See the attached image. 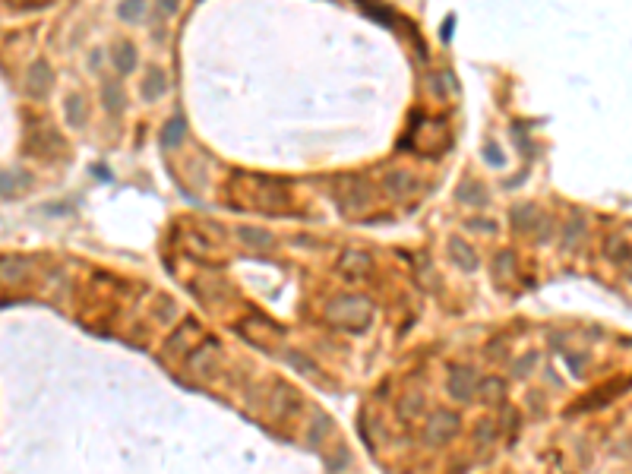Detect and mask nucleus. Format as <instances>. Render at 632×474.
I'll list each match as a JSON object with an SVG mask.
<instances>
[{"instance_id":"obj_2","label":"nucleus","mask_w":632,"mask_h":474,"mask_svg":"<svg viewBox=\"0 0 632 474\" xmlns=\"http://www.w3.org/2000/svg\"><path fill=\"white\" fill-rule=\"evenodd\" d=\"M423 433H427V440H430V442H446V440H452V436L459 433V414H452V411H433Z\"/></svg>"},{"instance_id":"obj_3","label":"nucleus","mask_w":632,"mask_h":474,"mask_svg":"<svg viewBox=\"0 0 632 474\" xmlns=\"http://www.w3.org/2000/svg\"><path fill=\"white\" fill-rule=\"evenodd\" d=\"M474 370L471 367H452L449 370V392H452L459 402H471L474 398Z\"/></svg>"},{"instance_id":"obj_4","label":"nucleus","mask_w":632,"mask_h":474,"mask_svg":"<svg viewBox=\"0 0 632 474\" xmlns=\"http://www.w3.org/2000/svg\"><path fill=\"white\" fill-rule=\"evenodd\" d=\"M421 395H414V392H411V395H404L402 402H398V414L404 417V421H411V417L414 414H421Z\"/></svg>"},{"instance_id":"obj_5","label":"nucleus","mask_w":632,"mask_h":474,"mask_svg":"<svg viewBox=\"0 0 632 474\" xmlns=\"http://www.w3.org/2000/svg\"><path fill=\"white\" fill-rule=\"evenodd\" d=\"M503 379H484V383H480V395H484V402H493V398H496V402H503Z\"/></svg>"},{"instance_id":"obj_1","label":"nucleus","mask_w":632,"mask_h":474,"mask_svg":"<svg viewBox=\"0 0 632 474\" xmlns=\"http://www.w3.org/2000/svg\"><path fill=\"white\" fill-rule=\"evenodd\" d=\"M329 320L335 326H345V329H360L370 322V303L364 297H341L329 307Z\"/></svg>"},{"instance_id":"obj_6","label":"nucleus","mask_w":632,"mask_h":474,"mask_svg":"<svg viewBox=\"0 0 632 474\" xmlns=\"http://www.w3.org/2000/svg\"><path fill=\"white\" fill-rule=\"evenodd\" d=\"M452 253H459V256H455V259H459L461 265H468V269H474V253H471V250H465V246H461L459 240H452Z\"/></svg>"},{"instance_id":"obj_7","label":"nucleus","mask_w":632,"mask_h":474,"mask_svg":"<svg viewBox=\"0 0 632 474\" xmlns=\"http://www.w3.org/2000/svg\"><path fill=\"white\" fill-rule=\"evenodd\" d=\"M180 130H183V124H180V120H174V124L168 126V136H164V145H174L177 139H180Z\"/></svg>"}]
</instances>
